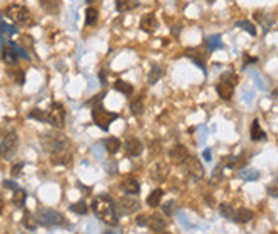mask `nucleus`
<instances>
[{
	"mask_svg": "<svg viewBox=\"0 0 278 234\" xmlns=\"http://www.w3.org/2000/svg\"><path fill=\"white\" fill-rule=\"evenodd\" d=\"M236 84H237V76H236V74H232V72L222 74L220 82L217 84V94L220 96L222 99L229 101V99H232V96H234Z\"/></svg>",
	"mask_w": 278,
	"mask_h": 234,
	"instance_id": "39448f33",
	"label": "nucleus"
},
{
	"mask_svg": "<svg viewBox=\"0 0 278 234\" xmlns=\"http://www.w3.org/2000/svg\"><path fill=\"white\" fill-rule=\"evenodd\" d=\"M147 222H149V217H147V215H139V217H137V226H140V228L147 226Z\"/></svg>",
	"mask_w": 278,
	"mask_h": 234,
	"instance_id": "ea45409f",
	"label": "nucleus"
},
{
	"mask_svg": "<svg viewBox=\"0 0 278 234\" xmlns=\"http://www.w3.org/2000/svg\"><path fill=\"white\" fill-rule=\"evenodd\" d=\"M147 226H149L152 231L161 233V231H164V229H166V219L162 217V215H159V214H152L150 217H149V222H147Z\"/></svg>",
	"mask_w": 278,
	"mask_h": 234,
	"instance_id": "a211bd4d",
	"label": "nucleus"
},
{
	"mask_svg": "<svg viewBox=\"0 0 278 234\" xmlns=\"http://www.w3.org/2000/svg\"><path fill=\"white\" fill-rule=\"evenodd\" d=\"M46 115H48V123L53 125L55 128L65 127V108L62 103H51Z\"/></svg>",
	"mask_w": 278,
	"mask_h": 234,
	"instance_id": "6e6552de",
	"label": "nucleus"
},
{
	"mask_svg": "<svg viewBox=\"0 0 278 234\" xmlns=\"http://www.w3.org/2000/svg\"><path fill=\"white\" fill-rule=\"evenodd\" d=\"M29 118H33V120H38V121H46L48 123V115L44 113L43 110H39V108H35V110L31 111V113H29Z\"/></svg>",
	"mask_w": 278,
	"mask_h": 234,
	"instance_id": "f704fd0d",
	"label": "nucleus"
},
{
	"mask_svg": "<svg viewBox=\"0 0 278 234\" xmlns=\"http://www.w3.org/2000/svg\"><path fill=\"white\" fill-rule=\"evenodd\" d=\"M103 146L106 147V151L109 152V154H116L121 147V142L116 139V137H107L104 142H103Z\"/></svg>",
	"mask_w": 278,
	"mask_h": 234,
	"instance_id": "b1692460",
	"label": "nucleus"
},
{
	"mask_svg": "<svg viewBox=\"0 0 278 234\" xmlns=\"http://www.w3.org/2000/svg\"><path fill=\"white\" fill-rule=\"evenodd\" d=\"M237 28H241L243 31L249 33L251 36H256V28H254L253 22H249V21H239V22H237Z\"/></svg>",
	"mask_w": 278,
	"mask_h": 234,
	"instance_id": "473e14b6",
	"label": "nucleus"
},
{
	"mask_svg": "<svg viewBox=\"0 0 278 234\" xmlns=\"http://www.w3.org/2000/svg\"><path fill=\"white\" fill-rule=\"evenodd\" d=\"M121 188H123V192L127 193V195H139V192H140L139 181H137L135 178H132V176L125 178L123 183H121Z\"/></svg>",
	"mask_w": 278,
	"mask_h": 234,
	"instance_id": "f3484780",
	"label": "nucleus"
},
{
	"mask_svg": "<svg viewBox=\"0 0 278 234\" xmlns=\"http://www.w3.org/2000/svg\"><path fill=\"white\" fill-rule=\"evenodd\" d=\"M162 210H164L166 215H173V210H174V202H173V200H171V202H168V203H164V205H162Z\"/></svg>",
	"mask_w": 278,
	"mask_h": 234,
	"instance_id": "58836bf2",
	"label": "nucleus"
},
{
	"mask_svg": "<svg viewBox=\"0 0 278 234\" xmlns=\"http://www.w3.org/2000/svg\"><path fill=\"white\" fill-rule=\"evenodd\" d=\"M139 207H140L139 200L132 198V195H128V196H123V198L118 200L116 205H114V209H116V212L120 215H130V214L137 212Z\"/></svg>",
	"mask_w": 278,
	"mask_h": 234,
	"instance_id": "1a4fd4ad",
	"label": "nucleus"
},
{
	"mask_svg": "<svg viewBox=\"0 0 278 234\" xmlns=\"http://www.w3.org/2000/svg\"><path fill=\"white\" fill-rule=\"evenodd\" d=\"M2 210H3V198L0 196V214H2Z\"/></svg>",
	"mask_w": 278,
	"mask_h": 234,
	"instance_id": "8fccbe9b",
	"label": "nucleus"
},
{
	"mask_svg": "<svg viewBox=\"0 0 278 234\" xmlns=\"http://www.w3.org/2000/svg\"><path fill=\"white\" fill-rule=\"evenodd\" d=\"M0 33H2V35L12 36V35H16V33H17V29L12 28V26H9V24H5L3 19H2V16H0Z\"/></svg>",
	"mask_w": 278,
	"mask_h": 234,
	"instance_id": "e433bc0d",
	"label": "nucleus"
},
{
	"mask_svg": "<svg viewBox=\"0 0 278 234\" xmlns=\"http://www.w3.org/2000/svg\"><path fill=\"white\" fill-rule=\"evenodd\" d=\"M162 77V69L159 65H154L149 72V84H155Z\"/></svg>",
	"mask_w": 278,
	"mask_h": 234,
	"instance_id": "72a5a7b5",
	"label": "nucleus"
},
{
	"mask_svg": "<svg viewBox=\"0 0 278 234\" xmlns=\"http://www.w3.org/2000/svg\"><path fill=\"white\" fill-rule=\"evenodd\" d=\"M184 169H186L188 176H191L193 180H202L203 174H205V169H203L202 162L195 157V156H188L186 161L183 162Z\"/></svg>",
	"mask_w": 278,
	"mask_h": 234,
	"instance_id": "9d476101",
	"label": "nucleus"
},
{
	"mask_svg": "<svg viewBox=\"0 0 278 234\" xmlns=\"http://www.w3.org/2000/svg\"><path fill=\"white\" fill-rule=\"evenodd\" d=\"M22 168H24V162H17V164H16V166H14V168H12V176L16 178L17 174L21 173V169H22Z\"/></svg>",
	"mask_w": 278,
	"mask_h": 234,
	"instance_id": "37998d69",
	"label": "nucleus"
},
{
	"mask_svg": "<svg viewBox=\"0 0 278 234\" xmlns=\"http://www.w3.org/2000/svg\"><path fill=\"white\" fill-rule=\"evenodd\" d=\"M162 196H164V192H162L161 188H155V190H152L150 195L147 196V205H150V207H159V205H161Z\"/></svg>",
	"mask_w": 278,
	"mask_h": 234,
	"instance_id": "aec40b11",
	"label": "nucleus"
},
{
	"mask_svg": "<svg viewBox=\"0 0 278 234\" xmlns=\"http://www.w3.org/2000/svg\"><path fill=\"white\" fill-rule=\"evenodd\" d=\"M114 89H116L118 92H121V94H125V96H130L133 92L132 84L127 82V80H123V79H118L116 82H114Z\"/></svg>",
	"mask_w": 278,
	"mask_h": 234,
	"instance_id": "a878e982",
	"label": "nucleus"
},
{
	"mask_svg": "<svg viewBox=\"0 0 278 234\" xmlns=\"http://www.w3.org/2000/svg\"><path fill=\"white\" fill-rule=\"evenodd\" d=\"M130 110H132V113L137 115V117L143 113V94H139L132 99V103H130Z\"/></svg>",
	"mask_w": 278,
	"mask_h": 234,
	"instance_id": "5701e85b",
	"label": "nucleus"
},
{
	"mask_svg": "<svg viewBox=\"0 0 278 234\" xmlns=\"http://www.w3.org/2000/svg\"><path fill=\"white\" fill-rule=\"evenodd\" d=\"M98 21V10L94 7H87L86 9V26H92Z\"/></svg>",
	"mask_w": 278,
	"mask_h": 234,
	"instance_id": "2f4dec72",
	"label": "nucleus"
},
{
	"mask_svg": "<svg viewBox=\"0 0 278 234\" xmlns=\"http://www.w3.org/2000/svg\"><path fill=\"white\" fill-rule=\"evenodd\" d=\"M161 234H169V233H161Z\"/></svg>",
	"mask_w": 278,
	"mask_h": 234,
	"instance_id": "5fc2aeb1",
	"label": "nucleus"
},
{
	"mask_svg": "<svg viewBox=\"0 0 278 234\" xmlns=\"http://www.w3.org/2000/svg\"><path fill=\"white\" fill-rule=\"evenodd\" d=\"M118 118L116 113H111V111H106L103 106L96 105L94 110H92V120H94V123L98 125L99 128L103 130H107L109 128V125L113 123L114 120Z\"/></svg>",
	"mask_w": 278,
	"mask_h": 234,
	"instance_id": "0eeeda50",
	"label": "nucleus"
},
{
	"mask_svg": "<svg viewBox=\"0 0 278 234\" xmlns=\"http://www.w3.org/2000/svg\"><path fill=\"white\" fill-rule=\"evenodd\" d=\"M39 3H41V7L48 14H57L58 9H60L58 0H39Z\"/></svg>",
	"mask_w": 278,
	"mask_h": 234,
	"instance_id": "bb28decb",
	"label": "nucleus"
},
{
	"mask_svg": "<svg viewBox=\"0 0 278 234\" xmlns=\"http://www.w3.org/2000/svg\"><path fill=\"white\" fill-rule=\"evenodd\" d=\"M188 149L184 146H181V144H177V146H174L171 151H169V159H171L173 164H183L184 161H186L188 157Z\"/></svg>",
	"mask_w": 278,
	"mask_h": 234,
	"instance_id": "ddd939ff",
	"label": "nucleus"
},
{
	"mask_svg": "<svg viewBox=\"0 0 278 234\" xmlns=\"http://www.w3.org/2000/svg\"><path fill=\"white\" fill-rule=\"evenodd\" d=\"M184 55H186L188 58H191L193 62H195L196 65L200 67V69L205 72V55L202 53V51L198 50V48H188L186 51H184Z\"/></svg>",
	"mask_w": 278,
	"mask_h": 234,
	"instance_id": "dca6fc26",
	"label": "nucleus"
},
{
	"mask_svg": "<svg viewBox=\"0 0 278 234\" xmlns=\"http://www.w3.org/2000/svg\"><path fill=\"white\" fill-rule=\"evenodd\" d=\"M266 139V133L263 132V128L259 127V121L254 120L253 125H251V140L258 142V140H265Z\"/></svg>",
	"mask_w": 278,
	"mask_h": 234,
	"instance_id": "393cba45",
	"label": "nucleus"
},
{
	"mask_svg": "<svg viewBox=\"0 0 278 234\" xmlns=\"http://www.w3.org/2000/svg\"><path fill=\"white\" fill-rule=\"evenodd\" d=\"M258 176H259V173L256 169H243L241 171V178H243V180L254 181V180H258Z\"/></svg>",
	"mask_w": 278,
	"mask_h": 234,
	"instance_id": "c9c22d12",
	"label": "nucleus"
},
{
	"mask_svg": "<svg viewBox=\"0 0 278 234\" xmlns=\"http://www.w3.org/2000/svg\"><path fill=\"white\" fill-rule=\"evenodd\" d=\"M203 157H205L207 161H210V159H212V154H210V149H205V152H203Z\"/></svg>",
	"mask_w": 278,
	"mask_h": 234,
	"instance_id": "09e8293b",
	"label": "nucleus"
},
{
	"mask_svg": "<svg viewBox=\"0 0 278 234\" xmlns=\"http://www.w3.org/2000/svg\"><path fill=\"white\" fill-rule=\"evenodd\" d=\"M155 28H157V17H155V14H145V16L140 19V29L145 33H154Z\"/></svg>",
	"mask_w": 278,
	"mask_h": 234,
	"instance_id": "2eb2a0df",
	"label": "nucleus"
},
{
	"mask_svg": "<svg viewBox=\"0 0 278 234\" xmlns=\"http://www.w3.org/2000/svg\"><path fill=\"white\" fill-rule=\"evenodd\" d=\"M92 210L94 214L101 219L103 222H106L107 226H116L118 224V214L114 209V203L111 202L107 196H96L92 200Z\"/></svg>",
	"mask_w": 278,
	"mask_h": 234,
	"instance_id": "f03ea898",
	"label": "nucleus"
},
{
	"mask_svg": "<svg viewBox=\"0 0 278 234\" xmlns=\"http://www.w3.org/2000/svg\"><path fill=\"white\" fill-rule=\"evenodd\" d=\"M258 58L256 57H249V55H244V67H247L249 64H256Z\"/></svg>",
	"mask_w": 278,
	"mask_h": 234,
	"instance_id": "79ce46f5",
	"label": "nucleus"
},
{
	"mask_svg": "<svg viewBox=\"0 0 278 234\" xmlns=\"http://www.w3.org/2000/svg\"><path fill=\"white\" fill-rule=\"evenodd\" d=\"M103 96H106V94H98L94 99H89V101H87V105L91 106V105H96V103H99V101H101V99H103Z\"/></svg>",
	"mask_w": 278,
	"mask_h": 234,
	"instance_id": "a18cd8bd",
	"label": "nucleus"
},
{
	"mask_svg": "<svg viewBox=\"0 0 278 234\" xmlns=\"http://www.w3.org/2000/svg\"><path fill=\"white\" fill-rule=\"evenodd\" d=\"M36 222L44 228H55V226H64L65 217L53 209H39L36 212Z\"/></svg>",
	"mask_w": 278,
	"mask_h": 234,
	"instance_id": "20e7f679",
	"label": "nucleus"
},
{
	"mask_svg": "<svg viewBox=\"0 0 278 234\" xmlns=\"http://www.w3.org/2000/svg\"><path fill=\"white\" fill-rule=\"evenodd\" d=\"M5 14L12 22H16L17 26H31L35 19H33V14L28 7L19 5V3H12L5 9Z\"/></svg>",
	"mask_w": 278,
	"mask_h": 234,
	"instance_id": "7ed1b4c3",
	"label": "nucleus"
},
{
	"mask_svg": "<svg viewBox=\"0 0 278 234\" xmlns=\"http://www.w3.org/2000/svg\"><path fill=\"white\" fill-rule=\"evenodd\" d=\"M87 3H92V2H96V0H86Z\"/></svg>",
	"mask_w": 278,
	"mask_h": 234,
	"instance_id": "603ef678",
	"label": "nucleus"
},
{
	"mask_svg": "<svg viewBox=\"0 0 278 234\" xmlns=\"http://www.w3.org/2000/svg\"><path fill=\"white\" fill-rule=\"evenodd\" d=\"M2 58L7 65H16L17 62H19V53H17V50L14 48L12 41H9V44H5V46L2 48Z\"/></svg>",
	"mask_w": 278,
	"mask_h": 234,
	"instance_id": "4468645a",
	"label": "nucleus"
},
{
	"mask_svg": "<svg viewBox=\"0 0 278 234\" xmlns=\"http://www.w3.org/2000/svg\"><path fill=\"white\" fill-rule=\"evenodd\" d=\"M169 176V166L166 162H155L150 168V180L154 183H164Z\"/></svg>",
	"mask_w": 278,
	"mask_h": 234,
	"instance_id": "9b49d317",
	"label": "nucleus"
},
{
	"mask_svg": "<svg viewBox=\"0 0 278 234\" xmlns=\"http://www.w3.org/2000/svg\"><path fill=\"white\" fill-rule=\"evenodd\" d=\"M9 76L12 77V80L16 84H19L22 85L26 82V76H24V72H22L21 69H12V70H9Z\"/></svg>",
	"mask_w": 278,
	"mask_h": 234,
	"instance_id": "7c9ffc66",
	"label": "nucleus"
},
{
	"mask_svg": "<svg viewBox=\"0 0 278 234\" xmlns=\"http://www.w3.org/2000/svg\"><path fill=\"white\" fill-rule=\"evenodd\" d=\"M143 151V144L140 142L137 137H128L127 142H125V152H127L128 157H139Z\"/></svg>",
	"mask_w": 278,
	"mask_h": 234,
	"instance_id": "f8f14e48",
	"label": "nucleus"
},
{
	"mask_svg": "<svg viewBox=\"0 0 278 234\" xmlns=\"http://www.w3.org/2000/svg\"><path fill=\"white\" fill-rule=\"evenodd\" d=\"M268 193L272 196H278V183L272 185V187H268Z\"/></svg>",
	"mask_w": 278,
	"mask_h": 234,
	"instance_id": "c03bdc74",
	"label": "nucleus"
},
{
	"mask_svg": "<svg viewBox=\"0 0 278 234\" xmlns=\"http://www.w3.org/2000/svg\"><path fill=\"white\" fill-rule=\"evenodd\" d=\"M22 224H24V228L29 229V231H35L38 222H36V217H33V215H31V212H28V210H26L24 219H22Z\"/></svg>",
	"mask_w": 278,
	"mask_h": 234,
	"instance_id": "c756f323",
	"label": "nucleus"
},
{
	"mask_svg": "<svg viewBox=\"0 0 278 234\" xmlns=\"http://www.w3.org/2000/svg\"><path fill=\"white\" fill-rule=\"evenodd\" d=\"M99 79H101L103 85H106V72H104V70H101V74H99Z\"/></svg>",
	"mask_w": 278,
	"mask_h": 234,
	"instance_id": "49530a36",
	"label": "nucleus"
},
{
	"mask_svg": "<svg viewBox=\"0 0 278 234\" xmlns=\"http://www.w3.org/2000/svg\"><path fill=\"white\" fill-rule=\"evenodd\" d=\"M253 212H251L249 209H244V207H241V209H237L234 212V221L239 222V224H246V222H249L251 219H253Z\"/></svg>",
	"mask_w": 278,
	"mask_h": 234,
	"instance_id": "6ab92c4d",
	"label": "nucleus"
},
{
	"mask_svg": "<svg viewBox=\"0 0 278 234\" xmlns=\"http://www.w3.org/2000/svg\"><path fill=\"white\" fill-rule=\"evenodd\" d=\"M139 7V0H116V10L118 12H128L132 9Z\"/></svg>",
	"mask_w": 278,
	"mask_h": 234,
	"instance_id": "412c9836",
	"label": "nucleus"
},
{
	"mask_svg": "<svg viewBox=\"0 0 278 234\" xmlns=\"http://www.w3.org/2000/svg\"><path fill=\"white\" fill-rule=\"evenodd\" d=\"M2 185H3V188H9V190H17V188H19L17 183H14V181H10V180H5Z\"/></svg>",
	"mask_w": 278,
	"mask_h": 234,
	"instance_id": "a19ab883",
	"label": "nucleus"
},
{
	"mask_svg": "<svg viewBox=\"0 0 278 234\" xmlns=\"http://www.w3.org/2000/svg\"><path fill=\"white\" fill-rule=\"evenodd\" d=\"M106 234H120V233H116V231H109V233H106Z\"/></svg>",
	"mask_w": 278,
	"mask_h": 234,
	"instance_id": "3c124183",
	"label": "nucleus"
},
{
	"mask_svg": "<svg viewBox=\"0 0 278 234\" xmlns=\"http://www.w3.org/2000/svg\"><path fill=\"white\" fill-rule=\"evenodd\" d=\"M208 2H210V3H213V2H215V0H208Z\"/></svg>",
	"mask_w": 278,
	"mask_h": 234,
	"instance_id": "864d4df0",
	"label": "nucleus"
},
{
	"mask_svg": "<svg viewBox=\"0 0 278 234\" xmlns=\"http://www.w3.org/2000/svg\"><path fill=\"white\" fill-rule=\"evenodd\" d=\"M92 151H94V156H96V157H98V159H101V157H103V154H101V152H99V151H101V149H99L98 146H96V147H94V149H92Z\"/></svg>",
	"mask_w": 278,
	"mask_h": 234,
	"instance_id": "de8ad7c7",
	"label": "nucleus"
},
{
	"mask_svg": "<svg viewBox=\"0 0 278 234\" xmlns=\"http://www.w3.org/2000/svg\"><path fill=\"white\" fill-rule=\"evenodd\" d=\"M218 210H220V214L224 215L225 219H232L234 217V212H236V210L232 209V205H229V203H222Z\"/></svg>",
	"mask_w": 278,
	"mask_h": 234,
	"instance_id": "4c0bfd02",
	"label": "nucleus"
},
{
	"mask_svg": "<svg viewBox=\"0 0 278 234\" xmlns=\"http://www.w3.org/2000/svg\"><path fill=\"white\" fill-rule=\"evenodd\" d=\"M70 210H72L73 214H79V215H86L87 212H89V205L86 202H82V200H80V202H75V203H72V205H70Z\"/></svg>",
	"mask_w": 278,
	"mask_h": 234,
	"instance_id": "c85d7f7f",
	"label": "nucleus"
},
{
	"mask_svg": "<svg viewBox=\"0 0 278 234\" xmlns=\"http://www.w3.org/2000/svg\"><path fill=\"white\" fill-rule=\"evenodd\" d=\"M41 144L55 166H69L72 161V144L62 133H44Z\"/></svg>",
	"mask_w": 278,
	"mask_h": 234,
	"instance_id": "f257e3e1",
	"label": "nucleus"
},
{
	"mask_svg": "<svg viewBox=\"0 0 278 234\" xmlns=\"http://www.w3.org/2000/svg\"><path fill=\"white\" fill-rule=\"evenodd\" d=\"M205 44L208 48V51H215V50H220L224 48V43H222V38L218 35H212L205 39Z\"/></svg>",
	"mask_w": 278,
	"mask_h": 234,
	"instance_id": "4be33fe9",
	"label": "nucleus"
},
{
	"mask_svg": "<svg viewBox=\"0 0 278 234\" xmlns=\"http://www.w3.org/2000/svg\"><path fill=\"white\" fill-rule=\"evenodd\" d=\"M26 198H28V195H26L24 190H21V188H17V190H14V196H12V203L16 207H22L26 203Z\"/></svg>",
	"mask_w": 278,
	"mask_h": 234,
	"instance_id": "cd10ccee",
	"label": "nucleus"
},
{
	"mask_svg": "<svg viewBox=\"0 0 278 234\" xmlns=\"http://www.w3.org/2000/svg\"><path fill=\"white\" fill-rule=\"evenodd\" d=\"M17 147H19V137L14 132H9L0 139V156L3 159H10L16 154Z\"/></svg>",
	"mask_w": 278,
	"mask_h": 234,
	"instance_id": "423d86ee",
	"label": "nucleus"
}]
</instances>
